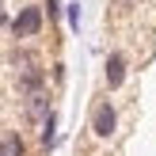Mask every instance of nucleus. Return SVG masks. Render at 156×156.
I'll return each instance as SVG.
<instances>
[{
    "mask_svg": "<svg viewBox=\"0 0 156 156\" xmlns=\"http://www.w3.org/2000/svg\"><path fill=\"white\" fill-rule=\"evenodd\" d=\"M27 111L34 114V118L50 114V99H46V91H34V95H27Z\"/></svg>",
    "mask_w": 156,
    "mask_h": 156,
    "instance_id": "obj_6",
    "label": "nucleus"
},
{
    "mask_svg": "<svg viewBox=\"0 0 156 156\" xmlns=\"http://www.w3.org/2000/svg\"><path fill=\"white\" fill-rule=\"evenodd\" d=\"M42 84H46V73L38 65H27L19 73V91H27V95H34V91H42Z\"/></svg>",
    "mask_w": 156,
    "mask_h": 156,
    "instance_id": "obj_4",
    "label": "nucleus"
},
{
    "mask_svg": "<svg viewBox=\"0 0 156 156\" xmlns=\"http://www.w3.org/2000/svg\"><path fill=\"white\" fill-rule=\"evenodd\" d=\"M114 129H118V111H114V103L111 99L95 103V111H91V133H95L99 141H111Z\"/></svg>",
    "mask_w": 156,
    "mask_h": 156,
    "instance_id": "obj_2",
    "label": "nucleus"
},
{
    "mask_svg": "<svg viewBox=\"0 0 156 156\" xmlns=\"http://www.w3.org/2000/svg\"><path fill=\"white\" fill-rule=\"evenodd\" d=\"M0 156H27V141H23V133H4L0 137Z\"/></svg>",
    "mask_w": 156,
    "mask_h": 156,
    "instance_id": "obj_5",
    "label": "nucleus"
},
{
    "mask_svg": "<svg viewBox=\"0 0 156 156\" xmlns=\"http://www.w3.org/2000/svg\"><path fill=\"white\" fill-rule=\"evenodd\" d=\"M42 12H50V19H57V12H61V4H57V0H46V8H42Z\"/></svg>",
    "mask_w": 156,
    "mask_h": 156,
    "instance_id": "obj_9",
    "label": "nucleus"
},
{
    "mask_svg": "<svg viewBox=\"0 0 156 156\" xmlns=\"http://www.w3.org/2000/svg\"><path fill=\"white\" fill-rule=\"evenodd\" d=\"M42 23H46V12L38 4H23L19 12L12 15V34L15 38H38L42 34Z\"/></svg>",
    "mask_w": 156,
    "mask_h": 156,
    "instance_id": "obj_1",
    "label": "nucleus"
},
{
    "mask_svg": "<svg viewBox=\"0 0 156 156\" xmlns=\"http://www.w3.org/2000/svg\"><path fill=\"white\" fill-rule=\"evenodd\" d=\"M122 84H126V57H122V53H111V57H107V88L118 91Z\"/></svg>",
    "mask_w": 156,
    "mask_h": 156,
    "instance_id": "obj_3",
    "label": "nucleus"
},
{
    "mask_svg": "<svg viewBox=\"0 0 156 156\" xmlns=\"http://www.w3.org/2000/svg\"><path fill=\"white\" fill-rule=\"evenodd\" d=\"M65 15H69V27L80 30V4H65Z\"/></svg>",
    "mask_w": 156,
    "mask_h": 156,
    "instance_id": "obj_8",
    "label": "nucleus"
},
{
    "mask_svg": "<svg viewBox=\"0 0 156 156\" xmlns=\"http://www.w3.org/2000/svg\"><path fill=\"white\" fill-rule=\"evenodd\" d=\"M53 141H57V118H53V111H50L46 114V126H42V145L50 149Z\"/></svg>",
    "mask_w": 156,
    "mask_h": 156,
    "instance_id": "obj_7",
    "label": "nucleus"
}]
</instances>
